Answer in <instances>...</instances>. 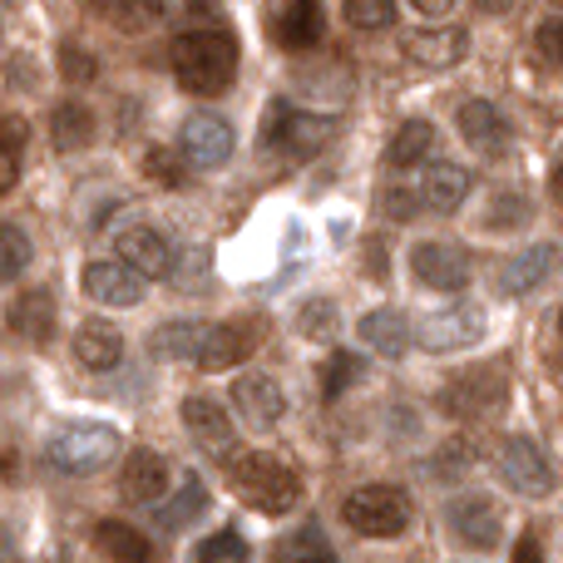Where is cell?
Returning a JSON list of instances; mask_svg holds the SVG:
<instances>
[{"mask_svg":"<svg viewBox=\"0 0 563 563\" xmlns=\"http://www.w3.org/2000/svg\"><path fill=\"white\" fill-rule=\"evenodd\" d=\"M479 336H485V311L470 307V301H450V307L420 317V327H416V341L426 351H435V356L460 351V346H475Z\"/></svg>","mask_w":563,"mask_h":563,"instance_id":"9","label":"cell"},{"mask_svg":"<svg viewBox=\"0 0 563 563\" xmlns=\"http://www.w3.org/2000/svg\"><path fill=\"white\" fill-rule=\"evenodd\" d=\"M455 124H460V139H465L470 148H479V154H499L509 139V124L499 119V109L489 104V99H465Z\"/></svg>","mask_w":563,"mask_h":563,"instance_id":"22","label":"cell"},{"mask_svg":"<svg viewBox=\"0 0 563 563\" xmlns=\"http://www.w3.org/2000/svg\"><path fill=\"white\" fill-rule=\"evenodd\" d=\"M356 336L366 341L376 356H406L410 351V341H416V331H410V321H406V311H396V307H380V311H366L361 317V327H356Z\"/></svg>","mask_w":563,"mask_h":563,"instance_id":"21","label":"cell"},{"mask_svg":"<svg viewBox=\"0 0 563 563\" xmlns=\"http://www.w3.org/2000/svg\"><path fill=\"white\" fill-rule=\"evenodd\" d=\"M509 390V371L499 361H485V366H470L440 390V410L455 420H475L485 410H495Z\"/></svg>","mask_w":563,"mask_h":563,"instance_id":"6","label":"cell"},{"mask_svg":"<svg viewBox=\"0 0 563 563\" xmlns=\"http://www.w3.org/2000/svg\"><path fill=\"white\" fill-rule=\"evenodd\" d=\"M267 144L282 148L287 158H317L321 148L336 139V119L331 114H307V109H287L273 104V119H267Z\"/></svg>","mask_w":563,"mask_h":563,"instance_id":"8","label":"cell"},{"mask_svg":"<svg viewBox=\"0 0 563 563\" xmlns=\"http://www.w3.org/2000/svg\"><path fill=\"white\" fill-rule=\"evenodd\" d=\"M430 154H435V124H430V119H406L386 148V164L390 168H420Z\"/></svg>","mask_w":563,"mask_h":563,"instance_id":"29","label":"cell"},{"mask_svg":"<svg viewBox=\"0 0 563 563\" xmlns=\"http://www.w3.org/2000/svg\"><path fill=\"white\" fill-rule=\"evenodd\" d=\"M554 263H559V247H554V243H534V247L515 253L505 267H499L495 287L505 291V297H529V291H534L539 282L554 273Z\"/></svg>","mask_w":563,"mask_h":563,"instance_id":"16","label":"cell"},{"mask_svg":"<svg viewBox=\"0 0 563 563\" xmlns=\"http://www.w3.org/2000/svg\"><path fill=\"white\" fill-rule=\"evenodd\" d=\"M178 148L194 168H223L233 158V124L223 114H188Z\"/></svg>","mask_w":563,"mask_h":563,"instance_id":"11","label":"cell"},{"mask_svg":"<svg viewBox=\"0 0 563 563\" xmlns=\"http://www.w3.org/2000/svg\"><path fill=\"white\" fill-rule=\"evenodd\" d=\"M95 129H99V119L89 114V104H79V99H65V104H55V114H49V139H55L59 154L89 148L95 144Z\"/></svg>","mask_w":563,"mask_h":563,"instance_id":"25","label":"cell"},{"mask_svg":"<svg viewBox=\"0 0 563 563\" xmlns=\"http://www.w3.org/2000/svg\"><path fill=\"white\" fill-rule=\"evenodd\" d=\"M144 273H139L134 263H124V257H99V263L85 267V291L89 301H104V307H139V297H144Z\"/></svg>","mask_w":563,"mask_h":563,"instance_id":"13","label":"cell"},{"mask_svg":"<svg viewBox=\"0 0 563 563\" xmlns=\"http://www.w3.org/2000/svg\"><path fill=\"white\" fill-rule=\"evenodd\" d=\"M336 327H341V317H336V307H331L327 297L307 301V307L297 311V331L307 341H336Z\"/></svg>","mask_w":563,"mask_h":563,"instance_id":"35","label":"cell"},{"mask_svg":"<svg viewBox=\"0 0 563 563\" xmlns=\"http://www.w3.org/2000/svg\"><path fill=\"white\" fill-rule=\"evenodd\" d=\"M341 519H346V529H356L366 539H396L410 529V495L396 485H361L346 495Z\"/></svg>","mask_w":563,"mask_h":563,"instance_id":"4","label":"cell"},{"mask_svg":"<svg viewBox=\"0 0 563 563\" xmlns=\"http://www.w3.org/2000/svg\"><path fill=\"white\" fill-rule=\"evenodd\" d=\"M178 420H184V430L194 435V445L203 450L208 460H218V465L233 470L238 460H243V445H238V430L233 420L223 416V406L208 396H188L184 406H178Z\"/></svg>","mask_w":563,"mask_h":563,"instance_id":"7","label":"cell"},{"mask_svg":"<svg viewBox=\"0 0 563 563\" xmlns=\"http://www.w3.org/2000/svg\"><path fill=\"white\" fill-rule=\"evenodd\" d=\"M534 45H539V55H544L549 65H554V69H563V15L544 20V25L534 30Z\"/></svg>","mask_w":563,"mask_h":563,"instance_id":"42","label":"cell"},{"mask_svg":"<svg viewBox=\"0 0 563 563\" xmlns=\"http://www.w3.org/2000/svg\"><path fill=\"white\" fill-rule=\"evenodd\" d=\"M174 75L198 99L223 95L238 79V40L228 30H184L174 40Z\"/></svg>","mask_w":563,"mask_h":563,"instance_id":"1","label":"cell"},{"mask_svg":"<svg viewBox=\"0 0 563 563\" xmlns=\"http://www.w3.org/2000/svg\"><path fill=\"white\" fill-rule=\"evenodd\" d=\"M25 263H30V238L20 233V228L0 223V287L25 273Z\"/></svg>","mask_w":563,"mask_h":563,"instance_id":"36","label":"cell"},{"mask_svg":"<svg viewBox=\"0 0 563 563\" xmlns=\"http://www.w3.org/2000/svg\"><path fill=\"white\" fill-rule=\"evenodd\" d=\"M25 139H30L25 119H15V114L0 119V198H5L10 188L20 184V158H25Z\"/></svg>","mask_w":563,"mask_h":563,"instance_id":"31","label":"cell"},{"mask_svg":"<svg viewBox=\"0 0 563 563\" xmlns=\"http://www.w3.org/2000/svg\"><path fill=\"white\" fill-rule=\"evenodd\" d=\"M119 257L124 263H134L144 277H168V263H174V247L164 243V233L158 228H124L119 233Z\"/></svg>","mask_w":563,"mask_h":563,"instance_id":"23","label":"cell"},{"mask_svg":"<svg viewBox=\"0 0 563 563\" xmlns=\"http://www.w3.org/2000/svg\"><path fill=\"white\" fill-rule=\"evenodd\" d=\"M168 282L178 291H203L213 282V263H208V247H174V263H168Z\"/></svg>","mask_w":563,"mask_h":563,"instance_id":"32","label":"cell"},{"mask_svg":"<svg viewBox=\"0 0 563 563\" xmlns=\"http://www.w3.org/2000/svg\"><path fill=\"white\" fill-rule=\"evenodd\" d=\"M233 489L257 515H291L301 505V475L277 455H243L233 465Z\"/></svg>","mask_w":563,"mask_h":563,"instance_id":"3","label":"cell"},{"mask_svg":"<svg viewBox=\"0 0 563 563\" xmlns=\"http://www.w3.org/2000/svg\"><path fill=\"white\" fill-rule=\"evenodd\" d=\"M529 218V203L525 198H495V208H489L485 228H519Z\"/></svg>","mask_w":563,"mask_h":563,"instance_id":"43","label":"cell"},{"mask_svg":"<svg viewBox=\"0 0 563 563\" xmlns=\"http://www.w3.org/2000/svg\"><path fill=\"white\" fill-rule=\"evenodd\" d=\"M327 30V15H321V0H287L277 15V40L287 49H311Z\"/></svg>","mask_w":563,"mask_h":563,"instance_id":"26","label":"cell"},{"mask_svg":"<svg viewBox=\"0 0 563 563\" xmlns=\"http://www.w3.org/2000/svg\"><path fill=\"white\" fill-rule=\"evenodd\" d=\"M59 75L75 79V85H89V79L99 75V69H95V55H89L85 45H59Z\"/></svg>","mask_w":563,"mask_h":563,"instance_id":"41","label":"cell"},{"mask_svg":"<svg viewBox=\"0 0 563 563\" xmlns=\"http://www.w3.org/2000/svg\"><path fill=\"white\" fill-rule=\"evenodd\" d=\"M410 273L435 291H460L470 282V253L455 243H416L410 247Z\"/></svg>","mask_w":563,"mask_h":563,"instance_id":"12","label":"cell"},{"mask_svg":"<svg viewBox=\"0 0 563 563\" xmlns=\"http://www.w3.org/2000/svg\"><path fill=\"white\" fill-rule=\"evenodd\" d=\"M273 563H336V554H331V544L321 539V529L307 525L301 534H287V539H282Z\"/></svg>","mask_w":563,"mask_h":563,"instance_id":"34","label":"cell"},{"mask_svg":"<svg viewBox=\"0 0 563 563\" xmlns=\"http://www.w3.org/2000/svg\"><path fill=\"white\" fill-rule=\"evenodd\" d=\"M410 5H416L420 15H426V20H440V15H445V10H450V5H455V0H410Z\"/></svg>","mask_w":563,"mask_h":563,"instance_id":"45","label":"cell"},{"mask_svg":"<svg viewBox=\"0 0 563 563\" xmlns=\"http://www.w3.org/2000/svg\"><path fill=\"white\" fill-rule=\"evenodd\" d=\"M470 49V35L460 25H426L416 35H406V59L420 69H450L460 65Z\"/></svg>","mask_w":563,"mask_h":563,"instance_id":"14","label":"cell"},{"mask_svg":"<svg viewBox=\"0 0 563 563\" xmlns=\"http://www.w3.org/2000/svg\"><path fill=\"white\" fill-rule=\"evenodd\" d=\"M75 356L85 361L89 371H109L124 361V331L104 317H89L75 327Z\"/></svg>","mask_w":563,"mask_h":563,"instance_id":"19","label":"cell"},{"mask_svg":"<svg viewBox=\"0 0 563 563\" xmlns=\"http://www.w3.org/2000/svg\"><path fill=\"white\" fill-rule=\"evenodd\" d=\"M119 455H124V440H119V430L104 426V420H75V426L55 430L45 445L49 470H59V475H69V479L99 475V470H109Z\"/></svg>","mask_w":563,"mask_h":563,"instance_id":"2","label":"cell"},{"mask_svg":"<svg viewBox=\"0 0 563 563\" xmlns=\"http://www.w3.org/2000/svg\"><path fill=\"white\" fill-rule=\"evenodd\" d=\"M346 20L356 30H390L396 25V0H341Z\"/></svg>","mask_w":563,"mask_h":563,"instance_id":"37","label":"cell"},{"mask_svg":"<svg viewBox=\"0 0 563 563\" xmlns=\"http://www.w3.org/2000/svg\"><path fill=\"white\" fill-rule=\"evenodd\" d=\"M450 534L460 539V544L479 549V554H489V549H499V534H505V515H499V505L489 495H465L450 505Z\"/></svg>","mask_w":563,"mask_h":563,"instance_id":"10","label":"cell"},{"mask_svg":"<svg viewBox=\"0 0 563 563\" xmlns=\"http://www.w3.org/2000/svg\"><path fill=\"white\" fill-rule=\"evenodd\" d=\"M356 376H361V361L351 356V351H331V356H327V366H321V396H327V400H336L341 390H346Z\"/></svg>","mask_w":563,"mask_h":563,"instance_id":"38","label":"cell"},{"mask_svg":"<svg viewBox=\"0 0 563 563\" xmlns=\"http://www.w3.org/2000/svg\"><path fill=\"white\" fill-rule=\"evenodd\" d=\"M194 559L198 563H247V544H243V534H238V529H223V534L203 539Z\"/></svg>","mask_w":563,"mask_h":563,"instance_id":"39","label":"cell"},{"mask_svg":"<svg viewBox=\"0 0 563 563\" xmlns=\"http://www.w3.org/2000/svg\"><path fill=\"white\" fill-rule=\"evenodd\" d=\"M208 321H164V327L148 336L158 361H198L203 356V341H208Z\"/></svg>","mask_w":563,"mask_h":563,"instance_id":"27","label":"cell"},{"mask_svg":"<svg viewBox=\"0 0 563 563\" xmlns=\"http://www.w3.org/2000/svg\"><path fill=\"white\" fill-rule=\"evenodd\" d=\"M89 10L99 20H109L114 30H124V35H139L158 20V0H89Z\"/></svg>","mask_w":563,"mask_h":563,"instance_id":"30","label":"cell"},{"mask_svg":"<svg viewBox=\"0 0 563 563\" xmlns=\"http://www.w3.org/2000/svg\"><path fill=\"white\" fill-rule=\"evenodd\" d=\"M253 346H257V327H253V321H223V327L208 331L198 366H203V371H233L238 361L253 356Z\"/></svg>","mask_w":563,"mask_h":563,"instance_id":"17","label":"cell"},{"mask_svg":"<svg viewBox=\"0 0 563 563\" xmlns=\"http://www.w3.org/2000/svg\"><path fill=\"white\" fill-rule=\"evenodd\" d=\"M509 563H549V559L539 554V539H534V534H525V539L515 544V559H509Z\"/></svg>","mask_w":563,"mask_h":563,"instance_id":"44","label":"cell"},{"mask_svg":"<svg viewBox=\"0 0 563 563\" xmlns=\"http://www.w3.org/2000/svg\"><path fill=\"white\" fill-rule=\"evenodd\" d=\"M559 331H563V311H559Z\"/></svg>","mask_w":563,"mask_h":563,"instance_id":"48","label":"cell"},{"mask_svg":"<svg viewBox=\"0 0 563 563\" xmlns=\"http://www.w3.org/2000/svg\"><path fill=\"white\" fill-rule=\"evenodd\" d=\"M203 505H208L203 479H198V475H184V485H178L174 505L158 509V525H164V529H184V525H194V519L203 515Z\"/></svg>","mask_w":563,"mask_h":563,"instance_id":"33","label":"cell"},{"mask_svg":"<svg viewBox=\"0 0 563 563\" xmlns=\"http://www.w3.org/2000/svg\"><path fill=\"white\" fill-rule=\"evenodd\" d=\"M95 549L109 563H154V544L134 525H124V519H104L95 529Z\"/></svg>","mask_w":563,"mask_h":563,"instance_id":"28","label":"cell"},{"mask_svg":"<svg viewBox=\"0 0 563 563\" xmlns=\"http://www.w3.org/2000/svg\"><path fill=\"white\" fill-rule=\"evenodd\" d=\"M485 10H509V0H479Z\"/></svg>","mask_w":563,"mask_h":563,"instance_id":"46","label":"cell"},{"mask_svg":"<svg viewBox=\"0 0 563 563\" xmlns=\"http://www.w3.org/2000/svg\"><path fill=\"white\" fill-rule=\"evenodd\" d=\"M495 465H499V479H505L515 495H525V499H544V495H554V485H559L554 460H549L544 445H539V440H529V435L499 440Z\"/></svg>","mask_w":563,"mask_h":563,"instance_id":"5","label":"cell"},{"mask_svg":"<svg viewBox=\"0 0 563 563\" xmlns=\"http://www.w3.org/2000/svg\"><path fill=\"white\" fill-rule=\"evenodd\" d=\"M233 406H238V416H243V420H253L257 430H267V426H277V420H282L287 396H282V386L273 376H243L233 386Z\"/></svg>","mask_w":563,"mask_h":563,"instance_id":"20","label":"cell"},{"mask_svg":"<svg viewBox=\"0 0 563 563\" xmlns=\"http://www.w3.org/2000/svg\"><path fill=\"white\" fill-rule=\"evenodd\" d=\"M470 168H460V164H430L426 174H420V184H416V194H420V203L430 208V213H455L460 203L470 198Z\"/></svg>","mask_w":563,"mask_h":563,"instance_id":"18","label":"cell"},{"mask_svg":"<svg viewBox=\"0 0 563 563\" xmlns=\"http://www.w3.org/2000/svg\"><path fill=\"white\" fill-rule=\"evenodd\" d=\"M5 321H10V331H15V336H25V341H49V336H55V297H49L45 287L25 291V297L10 301Z\"/></svg>","mask_w":563,"mask_h":563,"instance_id":"24","label":"cell"},{"mask_svg":"<svg viewBox=\"0 0 563 563\" xmlns=\"http://www.w3.org/2000/svg\"><path fill=\"white\" fill-rule=\"evenodd\" d=\"M554 184H559V194H563V158H559V168H554Z\"/></svg>","mask_w":563,"mask_h":563,"instance_id":"47","label":"cell"},{"mask_svg":"<svg viewBox=\"0 0 563 563\" xmlns=\"http://www.w3.org/2000/svg\"><path fill=\"white\" fill-rule=\"evenodd\" d=\"M119 495H124L129 505H158V499L168 495V465H164V455L139 445L134 455L124 460V470H119Z\"/></svg>","mask_w":563,"mask_h":563,"instance_id":"15","label":"cell"},{"mask_svg":"<svg viewBox=\"0 0 563 563\" xmlns=\"http://www.w3.org/2000/svg\"><path fill=\"white\" fill-rule=\"evenodd\" d=\"M144 174L158 178L164 188H184V148H148L144 154Z\"/></svg>","mask_w":563,"mask_h":563,"instance_id":"40","label":"cell"}]
</instances>
